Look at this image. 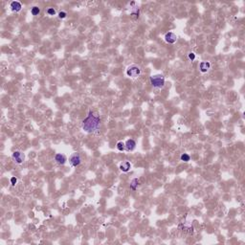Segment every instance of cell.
I'll return each mask as SVG.
<instances>
[{
    "instance_id": "cell-15",
    "label": "cell",
    "mask_w": 245,
    "mask_h": 245,
    "mask_svg": "<svg viewBox=\"0 0 245 245\" xmlns=\"http://www.w3.org/2000/svg\"><path fill=\"white\" fill-rule=\"evenodd\" d=\"M131 15L133 18H136L139 16V9L137 7H133L131 9Z\"/></svg>"
},
{
    "instance_id": "cell-6",
    "label": "cell",
    "mask_w": 245,
    "mask_h": 245,
    "mask_svg": "<svg viewBox=\"0 0 245 245\" xmlns=\"http://www.w3.org/2000/svg\"><path fill=\"white\" fill-rule=\"evenodd\" d=\"M164 38H165V41H166L167 43L173 44V43H175L176 40H177V36H176L174 33L169 32V33H167L166 35H165Z\"/></svg>"
},
{
    "instance_id": "cell-17",
    "label": "cell",
    "mask_w": 245,
    "mask_h": 245,
    "mask_svg": "<svg viewBox=\"0 0 245 245\" xmlns=\"http://www.w3.org/2000/svg\"><path fill=\"white\" fill-rule=\"evenodd\" d=\"M56 10L54 9V8H48L47 9V13L49 15H56Z\"/></svg>"
},
{
    "instance_id": "cell-11",
    "label": "cell",
    "mask_w": 245,
    "mask_h": 245,
    "mask_svg": "<svg viewBox=\"0 0 245 245\" xmlns=\"http://www.w3.org/2000/svg\"><path fill=\"white\" fill-rule=\"evenodd\" d=\"M130 169H131V165H130L129 161H125L120 165V170H121L122 172H127Z\"/></svg>"
},
{
    "instance_id": "cell-16",
    "label": "cell",
    "mask_w": 245,
    "mask_h": 245,
    "mask_svg": "<svg viewBox=\"0 0 245 245\" xmlns=\"http://www.w3.org/2000/svg\"><path fill=\"white\" fill-rule=\"evenodd\" d=\"M180 159H181V161H183V162H189L190 160V156L188 154V153H183V154L181 155Z\"/></svg>"
},
{
    "instance_id": "cell-2",
    "label": "cell",
    "mask_w": 245,
    "mask_h": 245,
    "mask_svg": "<svg viewBox=\"0 0 245 245\" xmlns=\"http://www.w3.org/2000/svg\"><path fill=\"white\" fill-rule=\"evenodd\" d=\"M150 83L155 88H162L165 85V78L162 75H154L150 77Z\"/></svg>"
},
{
    "instance_id": "cell-7",
    "label": "cell",
    "mask_w": 245,
    "mask_h": 245,
    "mask_svg": "<svg viewBox=\"0 0 245 245\" xmlns=\"http://www.w3.org/2000/svg\"><path fill=\"white\" fill-rule=\"evenodd\" d=\"M55 161L59 165H64L66 163L67 158H66V156L64 154H62V153H58V154L55 155Z\"/></svg>"
},
{
    "instance_id": "cell-18",
    "label": "cell",
    "mask_w": 245,
    "mask_h": 245,
    "mask_svg": "<svg viewBox=\"0 0 245 245\" xmlns=\"http://www.w3.org/2000/svg\"><path fill=\"white\" fill-rule=\"evenodd\" d=\"M66 15H67L66 12H59V18H61V19L65 18H66Z\"/></svg>"
},
{
    "instance_id": "cell-5",
    "label": "cell",
    "mask_w": 245,
    "mask_h": 245,
    "mask_svg": "<svg viewBox=\"0 0 245 245\" xmlns=\"http://www.w3.org/2000/svg\"><path fill=\"white\" fill-rule=\"evenodd\" d=\"M13 160L15 162L16 164H22L25 160V155L24 153H22L21 151H15L12 155Z\"/></svg>"
},
{
    "instance_id": "cell-20",
    "label": "cell",
    "mask_w": 245,
    "mask_h": 245,
    "mask_svg": "<svg viewBox=\"0 0 245 245\" xmlns=\"http://www.w3.org/2000/svg\"><path fill=\"white\" fill-rule=\"evenodd\" d=\"M16 183H18V179H16L15 177H12V178H11V184H12L13 186H15Z\"/></svg>"
},
{
    "instance_id": "cell-8",
    "label": "cell",
    "mask_w": 245,
    "mask_h": 245,
    "mask_svg": "<svg viewBox=\"0 0 245 245\" xmlns=\"http://www.w3.org/2000/svg\"><path fill=\"white\" fill-rule=\"evenodd\" d=\"M10 8H11V10H12L13 12L18 13V12H19V11H21L22 5H21V3L19 1H13L12 3L10 4Z\"/></svg>"
},
{
    "instance_id": "cell-3",
    "label": "cell",
    "mask_w": 245,
    "mask_h": 245,
    "mask_svg": "<svg viewBox=\"0 0 245 245\" xmlns=\"http://www.w3.org/2000/svg\"><path fill=\"white\" fill-rule=\"evenodd\" d=\"M127 75L132 79L138 78L141 75V69L137 65H130L127 69Z\"/></svg>"
},
{
    "instance_id": "cell-10",
    "label": "cell",
    "mask_w": 245,
    "mask_h": 245,
    "mask_svg": "<svg viewBox=\"0 0 245 245\" xmlns=\"http://www.w3.org/2000/svg\"><path fill=\"white\" fill-rule=\"evenodd\" d=\"M211 67V63L208 61H202L200 62V64H199V70L201 71L202 73H206L209 71Z\"/></svg>"
},
{
    "instance_id": "cell-4",
    "label": "cell",
    "mask_w": 245,
    "mask_h": 245,
    "mask_svg": "<svg viewBox=\"0 0 245 245\" xmlns=\"http://www.w3.org/2000/svg\"><path fill=\"white\" fill-rule=\"evenodd\" d=\"M69 163L72 167H78L81 163V157L79 153H73L72 155L69 157Z\"/></svg>"
},
{
    "instance_id": "cell-14",
    "label": "cell",
    "mask_w": 245,
    "mask_h": 245,
    "mask_svg": "<svg viewBox=\"0 0 245 245\" xmlns=\"http://www.w3.org/2000/svg\"><path fill=\"white\" fill-rule=\"evenodd\" d=\"M31 13H32L33 15H38L39 13H40V9L36 6H34L32 8V10H31Z\"/></svg>"
},
{
    "instance_id": "cell-13",
    "label": "cell",
    "mask_w": 245,
    "mask_h": 245,
    "mask_svg": "<svg viewBox=\"0 0 245 245\" xmlns=\"http://www.w3.org/2000/svg\"><path fill=\"white\" fill-rule=\"evenodd\" d=\"M116 147H117V149H118V150H120V151H124V150L126 149V144H125L124 142H118Z\"/></svg>"
},
{
    "instance_id": "cell-12",
    "label": "cell",
    "mask_w": 245,
    "mask_h": 245,
    "mask_svg": "<svg viewBox=\"0 0 245 245\" xmlns=\"http://www.w3.org/2000/svg\"><path fill=\"white\" fill-rule=\"evenodd\" d=\"M139 185V180L137 178H134L133 180L131 181V183H130V189H131L132 190H136V189H137Z\"/></svg>"
},
{
    "instance_id": "cell-9",
    "label": "cell",
    "mask_w": 245,
    "mask_h": 245,
    "mask_svg": "<svg viewBox=\"0 0 245 245\" xmlns=\"http://www.w3.org/2000/svg\"><path fill=\"white\" fill-rule=\"evenodd\" d=\"M125 144H126V149L129 150V151H132L136 147V142L133 139H129Z\"/></svg>"
},
{
    "instance_id": "cell-19",
    "label": "cell",
    "mask_w": 245,
    "mask_h": 245,
    "mask_svg": "<svg viewBox=\"0 0 245 245\" xmlns=\"http://www.w3.org/2000/svg\"><path fill=\"white\" fill-rule=\"evenodd\" d=\"M189 59L190 61H195V53H190L189 54Z\"/></svg>"
},
{
    "instance_id": "cell-1",
    "label": "cell",
    "mask_w": 245,
    "mask_h": 245,
    "mask_svg": "<svg viewBox=\"0 0 245 245\" xmlns=\"http://www.w3.org/2000/svg\"><path fill=\"white\" fill-rule=\"evenodd\" d=\"M100 122H101V118L98 114L94 113L93 111H89L87 117L82 121V129L87 133L95 132L99 129Z\"/></svg>"
}]
</instances>
